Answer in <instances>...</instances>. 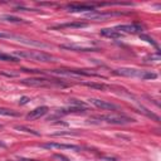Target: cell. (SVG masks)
<instances>
[{
    "instance_id": "1",
    "label": "cell",
    "mask_w": 161,
    "mask_h": 161,
    "mask_svg": "<svg viewBox=\"0 0 161 161\" xmlns=\"http://www.w3.org/2000/svg\"><path fill=\"white\" fill-rule=\"evenodd\" d=\"M113 73L118 75H123V77H137L141 79H156L157 78L156 73L147 72V70H140L135 68H118Z\"/></svg>"
},
{
    "instance_id": "2",
    "label": "cell",
    "mask_w": 161,
    "mask_h": 161,
    "mask_svg": "<svg viewBox=\"0 0 161 161\" xmlns=\"http://www.w3.org/2000/svg\"><path fill=\"white\" fill-rule=\"evenodd\" d=\"M92 119H97L101 122H107L111 125H126V123H131L135 122L133 118L127 117L125 114H103V116H94L92 117Z\"/></svg>"
},
{
    "instance_id": "3",
    "label": "cell",
    "mask_w": 161,
    "mask_h": 161,
    "mask_svg": "<svg viewBox=\"0 0 161 161\" xmlns=\"http://www.w3.org/2000/svg\"><path fill=\"white\" fill-rule=\"evenodd\" d=\"M16 57H20V58H29V59H33V60H39V62H54V57L50 55V54H47L44 52H16L15 53Z\"/></svg>"
},
{
    "instance_id": "4",
    "label": "cell",
    "mask_w": 161,
    "mask_h": 161,
    "mask_svg": "<svg viewBox=\"0 0 161 161\" xmlns=\"http://www.w3.org/2000/svg\"><path fill=\"white\" fill-rule=\"evenodd\" d=\"M50 73L54 74H59V75H67V77H99V74L92 73V72H87L84 69H53L50 70Z\"/></svg>"
},
{
    "instance_id": "5",
    "label": "cell",
    "mask_w": 161,
    "mask_h": 161,
    "mask_svg": "<svg viewBox=\"0 0 161 161\" xmlns=\"http://www.w3.org/2000/svg\"><path fill=\"white\" fill-rule=\"evenodd\" d=\"M24 84L30 86V87H50V86H65L62 84L60 82H54L50 79H45V78H26L21 80Z\"/></svg>"
},
{
    "instance_id": "6",
    "label": "cell",
    "mask_w": 161,
    "mask_h": 161,
    "mask_svg": "<svg viewBox=\"0 0 161 161\" xmlns=\"http://www.w3.org/2000/svg\"><path fill=\"white\" fill-rule=\"evenodd\" d=\"M42 147L44 148H48V150H73V151H80L82 147L80 146H77V145H67V143H57V142H47V143H43Z\"/></svg>"
},
{
    "instance_id": "7",
    "label": "cell",
    "mask_w": 161,
    "mask_h": 161,
    "mask_svg": "<svg viewBox=\"0 0 161 161\" xmlns=\"http://www.w3.org/2000/svg\"><path fill=\"white\" fill-rule=\"evenodd\" d=\"M113 29L121 34L122 33H141L142 31V26L138 24H122V25L114 26Z\"/></svg>"
},
{
    "instance_id": "8",
    "label": "cell",
    "mask_w": 161,
    "mask_h": 161,
    "mask_svg": "<svg viewBox=\"0 0 161 161\" xmlns=\"http://www.w3.org/2000/svg\"><path fill=\"white\" fill-rule=\"evenodd\" d=\"M89 102L92 104H94L96 107L101 108V109H106V111H117L118 107L111 102H107V101H102V99H96V98H92L89 99Z\"/></svg>"
},
{
    "instance_id": "9",
    "label": "cell",
    "mask_w": 161,
    "mask_h": 161,
    "mask_svg": "<svg viewBox=\"0 0 161 161\" xmlns=\"http://www.w3.org/2000/svg\"><path fill=\"white\" fill-rule=\"evenodd\" d=\"M68 11L70 13H84V11H94V8L92 5H86V4H70L67 6Z\"/></svg>"
},
{
    "instance_id": "10",
    "label": "cell",
    "mask_w": 161,
    "mask_h": 161,
    "mask_svg": "<svg viewBox=\"0 0 161 161\" xmlns=\"http://www.w3.org/2000/svg\"><path fill=\"white\" fill-rule=\"evenodd\" d=\"M48 107L47 106H40V107H36V108H34L33 111H30L28 114H26V118L28 119H36V118H40V117H43L47 112H48Z\"/></svg>"
},
{
    "instance_id": "11",
    "label": "cell",
    "mask_w": 161,
    "mask_h": 161,
    "mask_svg": "<svg viewBox=\"0 0 161 161\" xmlns=\"http://www.w3.org/2000/svg\"><path fill=\"white\" fill-rule=\"evenodd\" d=\"M88 24L83 21H74V23H64L59 25L52 26V29H79V28H86Z\"/></svg>"
},
{
    "instance_id": "12",
    "label": "cell",
    "mask_w": 161,
    "mask_h": 161,
    "mask_svg": "<svg viewBox=\"0 0 161 161\" xmlns=\"http://www.w3.org/2000/svg\"><path fill=\"white\" fill-rule=\"evenodd\" d=\"M62 49H68V50H75V52H97L98 48L93 47H80V45H74V44H63L60 45Z\"/></svg>"
},
{
    "instance_id": "13",
    "label": "cell",
    "mask_w": 161,
    "mask_h": 161,
    "mask_svg": "<svg viewBox=\"0 0 161 161\" xmlns=\"http://www.w3.org/2000/svg\"><path fill=\"white\" fill-rule=\"evenodd\" d=\"M88 108L87 107H80V106H70L68 108H62L58 109L57 113L58 114H70V113H83L86 112Z\"/></svg>"
},
{
    "instance_id": "14",
    "label": "cell",
    "mask_w": 161,
    "mask_h": 161,
    "mask_svg": "<svg viewBox=\"0 0 161 161\" xmlns=\"http://www.w3.org/2000/svg\"><path fill=\"white\" fill-rule=\"evenodd\" d=\"M101 34L103 36H107V38H112V39H118V38H122V34L118 33L117 30H114L113 28H108V29H102L101 30Z\"/></svg>"
},
{
    "instance_id": "15",
    "label": "cell",
    "mask_w": 161,
    "mask_h": 161,
    "mask_svg": "<svg viewBox=\"0 0 161 161\" xmlns=\"http://www.w3.org/2000/svg\"><path fill=\"white\" fill-rule=\"evenodd\" d=\"M0 19L6 20V21H10V23H25V21H24L21 18L13 16V15H3V16H0Z\"/></svg>"
},
{
    "instance_id": "16",
    "label": "cell",
    "mask_w": 161,
    "mask_h": 161,
    "mask_svg": "<svg viewBox=\"0 0 161 161\" xmlns=\"http://www.w3.org/2000/svg\"><path fill=\"white\" fill-rule=\"evenodd\" d=\"M0 60H4V62H19V58L15 57V55H10V54L0 53Z\"/></svg>"
},
{
    "instance_id": "17",
    "label": "cell",
    "mask_w": 161,
    "mask_h": 161,
    "mask_svg": "<svg viewBox=\"0 0 161 161\" xmlns=\"http://www.w3.org/2000/svg\"><path fill=\"white\" fill-rule=\"evenodd\" d=\"M0 114L1 116H13V117H18L19 112L14 111V109H9V108H0Z\"/></svg>"
},
{
    "instance_id": "18",
    "label": "cell",
    "mask_w": 161,
    "mask_h": 161,
    "mask_svg": "<svg viewBox=\"0 0 161 161\" xmlns=\"http://www.w3.org/2000/svg\"><path fill=\"white\" fill-rule=\"evenodd\" d=\"M15 128L19 130V131H24V132H28V133H33V135H35V136H39V132H36V131H34V130H31V128H28V127H25V126H15Z\"/></svg>"
},
{
    "instance_id": "19",
    "label": "cell",
    "mask_w": 161,
    "mask_h": 161,
    "mask_svg": "<svg viewBox=\"0 0 161 161\" xmlns=\"http://www.w3.org/2000/svg\"><path fill=\"white\" fill-rule=\"evenodd\" d=\"M83 84L87 86V87H91V88H96V89H104V88H107L102 83H83Z\"/></svg>"
},
{
    "instance_id": "20",
    "label": "cell",
    "mask_w": 161,
    "mask_h": 161,
    "mask_svg": "<svg viewBox=\"0 0 161 161\" xmlns=\"http://www.w3.org/2000/svg\"><path fill=\"white\" fill-rule=\"evenodd\" d=\"M140 38H141V39H143V40H146L147 43H150V44H152L153 47H156V48H157V44H156V43L153 42V39H152V38H150L148 35H145V34H140Z\"/></svg>"
},
{
    "instance_id": "21",
    "label": "cell",
    "mask_w": 161,
    "mask_h": 161,
    "mask_svg": "<svg viewBox=\"0 0 161 161\" xmlns=\"http://www.w3.org/2000/svg\"><path fill=\"white\" fill-rule=\"evenodd\" d=\"M153 59L155 60H160V55H158V53H156V54H151L150 57H147V58H145V60L146 62H153Z\"/></svg>"
},
{
    "instance_id": "22",
    "label": "cell",
    "mask_w": 161,
    "mask_h": 161,
    "mask_svg": "<svg viewBox=\"0 0 161 161\" xmlns=\"http://www.w3.org/2000/svg\"><path fill=\"white\" fill-rule=\"evenodd\" d=\"M53 157L57 158V160H59V161H70L67 156H64V155H59V153H54Z\"/></svg>"
},
{
    "instance_id": "23",
    "label": "cell",
    "mask_w": 161,
    "mask_h": 161,
    "mask_svg": "<svg viewBox=\"0 0 161 161\" xmlns=\"http://www.w3.org/2000/svg\"><path fill=\"white\" fill-rule=\"evenodd\" d=\"M29 101H30V99H29L28 97H21V98L19 99V104H26Z\"/></svg>"
},
{
    "instance_id": "24",
    "label": "cell",
    "mask_w": 161,
    "mask_h": 161,
    "mask_svg": "<svg viewBox=\"0 0 161 161\" xmlns=\"http://www.w3.org/2000/svg\"><path fill=\"white\" fill-rule=\"evenodd\" d=\"M64 135H75V132L68 131V132H57V133H54V136H64Z\"/></svg>"
},
{
    "instance_id": "25",
    "label": "cell",
    "mask_w": 161,
    "mask_h": 161,
    "mask_svg": "<svg viewBox=\"0 0 161 161\" xmlns=\"http://www.w3.org/2000/svg\"><path fill=\"white\" fill-rule=\"evenodd\" d=\"M14 161H39V160H33V158H24V157H20V158L14 160Z\"/></svg>"
},
{
    "instance_id": "26",
    "label": "cell",
    "mask_w": 161,
    "mask_h": 161,
    "mask_svg": "<svg viewBox=\"0 0 161 161\" xmlns=\"http://www.w3.org/2000/svg\"><path fill=\"white\" fill-rule=\"evenodd\" d=\"M0 38H11V34H6V33H0Z\"/></svg>"
},
{
    "instance_id": "27",
    "label": "cell",
    "mask_w": 161,
    "mask_h": 161,
    "mask_svg": "<svg viewBox=\"0 0 161 161\" xmlns=\"http://www.w3.org/2000/svg\"><path fill=\"white\" fill-rule=\"evenodd\" d=\"M0 147H6V145H5L4 142H1V141H0Z\"/></svg>"
},
{
    "instance_id": "28",
    "label": "cell",
    "mask_w": 161,
    "mask_h": 161,
    "mask_svg": "<svg viewBox=\"0 0 161 161\" xmlns=\"http://www.w3.org/2000/svg\"><path fill=\"white\" fill-rule=\"evenodd\" d=\"M0 128H3V125H0Z\"/></svg>"
}]
</instances>
